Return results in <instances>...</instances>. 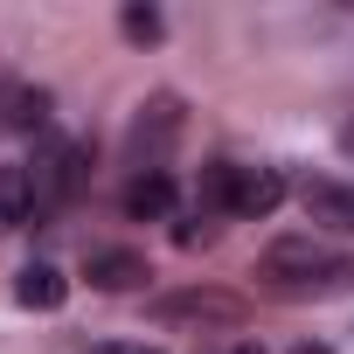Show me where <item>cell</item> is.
Returning <instances> with one entry per match:
<instances>
[{
    "label": "cell",
    "mask_w": 354,
    "mask_h": 354,
    "mask_svg": "<svg viewBox=\"0 0 354 354\" xmlns=\"http://www.w3.org/2000/svg\"><path fill=\"white\" fill-rule=\"evenodd\" d=\"M257 278L278 292V299H326L354 278V264L340 250H326L319 236H278L264 257H257Z\"/></svg>",
    "instance_id": "6da1fadb"
},
{
    "label": "cell",
    "mask_w": 354,
    "mask_h": 354,
    "mask_svg": "<svg viewBox=\"0 0 354 354\" xmlns=\"http://www.w3.org/2000/svg\"><path fill=\"white\" fill-rule=\"evenodd\" d=\"M84 160H91V146H63V139H42V153H35V167H28V181H35V202H42V216L84 188Z\"/></svg>",
    "instance_id": "7a4b0ae2"
},
{
    "label": "cell",
    "mask_w": 354,
    "mask_h": 354,
    "mask_svg": "<svg viewBox=\"0 0 354 354\" xmlns=\"http://www.w3.org/2000/svg\"><path fill=\"white\" fill-rule=\"evenodd\" d=\"M299 202H306V216H313L319 230H340V236H354V188H347V181L306 174V181H299Z\"/></svg>",
    "instance_id": "3957f363"
},
{
    "label": "cell",
    "mask_w": 354,
    "mask_h": 354,
    "mask_svg": "<svg viewBox=\"0 0 354 354\" xmlns=\"http://www.w3.org/2000/svg\"><path fill=\"white\" fill-rule=\"evenodd\" d=\"M236 181H243V167H230V160H209V167H202V181H195V209H202V223L236 216Z\"/></svg>",
    "instance_id": "277c9868"
},
{
    "label": "cell",
    "mask_w": 354,
    "mask_h": 354,
    "mask_svg": "<svg viewBox=\"0 0 354 354\" xmlns=\"http://www.w3.org/2000/svg\"><path fill=\"white\" fill-rule=\"evenodd\" d=\"M84 278H91L97 292H132V285L146 278V257H139V250H91V257H84Z\"/></svg>",
    "instance_id": "5b68a950"
},
{
    "label": "cell",
    "mask_w": 354,
    "mask_h": 354,
    "mask_svg": "<svg viewBox=\"0 0 354 354\" xmlns=\"http://www.w3.org/2000/svg\"><path fill=\"white\" fill-rule=\"evenodd\" d=\"M0 125L42 132V125H49V91H42V84H0Z\"/></svg>",
    "instance_id": "8992f818"
},
{
    "label": "cell",
    "mask_w": 354,
    "mask_h": 354,
    "mask_svg": "<svg viewBox=\"0 0 354 354\" xmlns=\"http://www.w3.org/2000/svg\"><path fill=\"white\" fill-rule=\"evenodd\" d=\"M153 313H160V319H223V326L243 319V306L223 299V292H174V299H160Z\"/></svg>",
    "instance_id": "52a82bcc"
},
{
    "label": "cell",
    "mask_w": 354,
    "mask_h": 354,
    "mask_svg": "<svg viewBox=\"0 0 354 354\" xmlns=\"http://www.w3.org/2000/svg\"><path fill=\"white\" fill-rule=\"evenodd\" d=\"M42 202H35V181H28V167H0V230H21L35 223Z\"/></svg>",
    "instance_id": "ba28073f"
},
{
    "label": "cell",
    "mask_w": 354,
    "mask_h": 354,
    "mask_svg": "<svg viewBox=\"0 0 354 354\" xmlns=\"http://www.w3.org/2000/svg\"><path fill=\"white\" fill-rule=\"evenodd\" d=\"M15 299H21L28 313H56V306L70 299V278H63L56 264H28V271L15 278Z\"/></svg>",
    "instance_id": "9c48e42d"
},
{
    "label": "cell",
    "mask_w": 354,
    "mask_h": 354,
    "mask_svg": "<svg viewBox=\"0 0 354 354\" xmlns=\"http://www.w3.org/2000/svg\"><path fill=\"white\" fill-rule=\"evenodd\" d=\"M285 202V174L278 167H243V181H236V216H271Z\"/></svg>",
    "instance_id": "30bf717a"
},
{
    "label": "cell",
    "mask_w": 354,
    "mask_h": 354,
    "mask_svg": "<svg viewBox=\"0 0 354 354\" xmlns=\"http://www.w3.org/2000/svg\"><path fill=\"white\" fill-rule=\"evenodd\" d=\"M167 209H174V181H167L160 167H153V174L139 167V181L125 188V216H132V223H160Z\"/></svg>",
    "instance_id": "8fae6325"
},
{
    "label": "cell",
    "mask_w": 354,
    "mask_h": 354,
    "mask_svg": "<svg viewBox=\"0 0 354 354\" xmlns=\"http://www.w3.org/2000/svg\"><path fill=\"white\" fill-rule=\"evenodd\" d=\"M174 132H181V104H174V97H153V104L139 111V125H132V146L146 153V139H153V153H160ZM146 174H153V167H146Z\"/></svg>",
    "instance_id": "7c38bea8"
},
{
    "label": "cell",
    "mask_w": 354,
    "mask_h": 354,
    "mask_svg": "<svg viewBox=\"0 0 354 354\" xmlns=\"http://www.w3.org/2000/svg\"><path fill=\"white\" fill-rule=\"evenodd\" d=\"M118 28H125V42H139V49H153V42L167 35V21H160V8H139V0H132V8L118 15Z\"/></svg>",
    "instance_id": "4fadbf2b"
},
{
    "label": "cell",
    "mask_w": 354,
    "mask_h": 354,
    "mask_svg": "<svg viewBox=\"0 0 354 354\" xmlns=\"http://www.w3.org/2000/svg\"><path fill=\"white\" fill-rule=\"evenodd\" d=\"M292 354H333V347H319V340H299V347H292Z\"/></svg>",
    "instance_id": "5bb4252c"
},
{
    "label": "cell",
    "mask_w": 354,
    "mask_h": 354,
    "mask_svg": "<svg viewBox=\"0 0 354 354\" xmlns=\"http://www.w3.org/2000/svg\"><path fill=\"white\" fill-rule=\"evenodd\" d=\"M230 354H264V347H257V340H236V347H230Z\"/></svg>",
    "instance_id": "9a60e30c"
},
{
    "label": "cell",
    "mask_w": 354,
    "mask_h": 354,
    "mask_svg": "<svg viewBox=\"0 0 354 354\" xmlns=\"http://www.w3.org/2000/svg\"><path fill=\"white\" fill-rule=\"evenodd\" d=\"M139 354H160V347H139Z\"/></svg>",
    "instance_id": "2e32d148"
},
{
    "label": "cell",
    "mask_w": 354,
    "mask_h": 354,
    "mask_svg": "<svg viewBox=\"0 0 354 354\" xmlns=\"http://www.w3.org/2000/svg\"><path fill=\"white\" fill-rule=\"evenodd\" d=\"M347 146H354V125H347Z\"/></svg>",
    "instance_id": "e0dca14e"
}]
</instances>
